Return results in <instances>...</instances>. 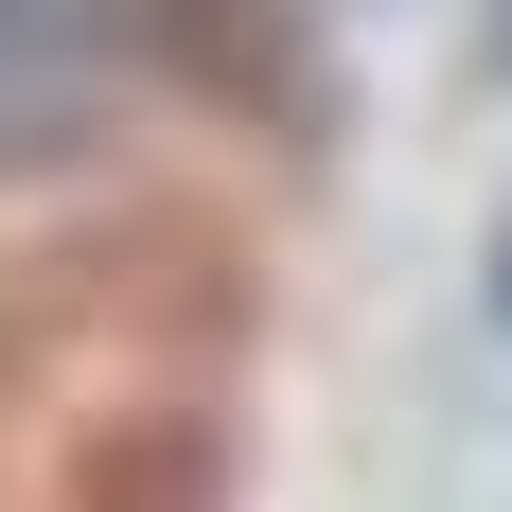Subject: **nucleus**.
Here are the masks:
<instances>
[{"instance_id":"1","label":"nucleus","mask_w":512,"mask_h":512,"mask_svg":"<svg viewBox=\"0 0 512 512\" xmlns=\"http://www.w3.org/2000/svg\"><path fill=\"white\" fill-rule=\"evenodd\" d=\"M495 301H512V248H495Z\"/></svg>"}]
</instances>
